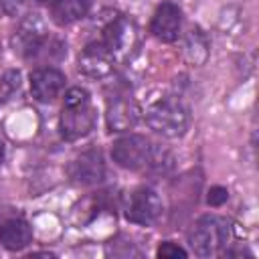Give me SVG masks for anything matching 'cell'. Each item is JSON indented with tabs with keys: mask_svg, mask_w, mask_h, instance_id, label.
<instances>
[{
	"mask_svg": "<svg viewBox=\"0 0 259 259\" xmlns=\"http://www.w3.org/2000/svg\"><path fill=\"white\" fill-rule=\"evenodd\" d=\"M111 156L117 166L136 172L164 174L174 164V158L166 148L154 144L150 138L140 134H130L125 138H119L111 148Z\"/></svg>",
	"mask_w": 259,
	"mask_h": 259,
	"instance_id": "6da1fadb",
	"label": "cell"
},
{
	"mask_svg": "<svg viewBox=\"0 0 259 259\" xmlns=\"http://www.w3.org/2000/svg\"><path fill=\"white\" fill-rule=\"evenodd\" d=\"M95 127V107L85 89L73 87L67 91L61 109V134L65 140L85 138Z\"/></svg>",
	"mask_w": 259,
	"mask_h": 259,
	"instance_id": "7a4b0ae2",
	"label": "cell"
},
{
	"mask_svg": "<svg viewBox=\"0 0 259 259\" xmlns=\"http://www.w3.org/2000/svg\"><path fill=\"white\" fill-rule=\"evenodd\" d=\"M146 123L164 138L184 136L190 125V107L180 97H160L146 109Z\"/></svg>",
	"mask_w": 259,
	"mask_h": 259,
	"instance_id": "3957f363",
	"label": "cell"
},
{
	"mask_svg": "<svg viewBox=\"0 0 259 259\" xmlns=\"http://www.w3.org/2000/svg\"><path fill=\"white\" fill-rule=\"evenodd\" d=\"M229 237H231V225L225 217L204 214L192 225L188 233V243L194 255L210 257V255H217L227 245Z\"/></svg>",
	"mask_w": 259,
	"mask_h": 259,
	"instance_id": "277c9868",
	"label": "cell"
},
{
	"mask_svg": "<svg viewBox=\"0 0 259 259\" xmlns=\"http://www.w3.org/2000/svg\"><path fill=\"white\" fill-rule=\"evenodd\" d=\"M162 214V198L150 186H138L125 204V219L136 225H152Z\"/></svg>",
	"mask_w": 259,
	"mask_h": 259,
	"instance_id": "5b68a950",
	"label": "cell"
},
{
	"mask_svg": "<svg viewBox=\"0 0 259 259\" xmlns=\"http://www.w3.org/2000/svg\"><path fill=\"white\" fill-rule=\"evenodd\" d=\"M140 119V107L136 99L130 93L115 91L107 97V109H105V121L109 132H125L132 130Z\"/></svg>",
	"mask_w": 259,
	"mask_h": 259,
	"instance_id": "8992f818",
	"label": "cell"
},
{
	"mask_svg": "<svg viewBox=\"0 0 259 259\" xmlns=\"http://www.w3.org/2000/svg\"><path fill=\"white\" fill-rule=\"evenodd\" d=\"M115 61L117 59H115L113 51L105 45L103 38L101 40H91L79 53V71L85 73L87 77L101 79V77H107L113 71Z\"/></svg>",
	"mask_w": 259,
	"mask_h": 259,
	"instance_id": "52a82bcc",
	"label": "cell"
},
{
	"mask_svg": "<svg viewBox=\"0 0 259 259\" xmlns=\"http://www.w3.org/2000/svg\"><path fill=\"white\" fill-rule=\"evenodd\" d=\"M69 178L75 184L81 186H91L99 184L105 178V162L99 150H85L81 152L67 168Z\"/></svg>",
	"mask_w": 259,
	"mask_h": 259,
	"instance_id": "ba28073f",
	"label": "cell"
},
{
	"mask_svg": "<svg viewBox=\"0 0 259 259\" xmlns=\"http://www.w3.org/2000/svg\"><path fill=\"white\" fill-rule=\"evenodd\" d=\"M180 24H182L180 8L172 2H162L152 16L150 32L162 42H174L180 34Z\"/></svg>",
	"mask_w": 259,
	"mask_h": 259,
	"instance_id": "9c48e42d",
	"label": "cell"
},
{
	"mask_svg": "<svg viewBox=\"0 0 259 259\" xmlns=\"http://www.w3.org/2000/svg\"><path fill=\"white\" fill-rule=\"evenodd\" d=\"M103 40L113 51L115 59H121V57H125L130 53V49L136 42V28H134V24L127 18L115 16V18H111L105 24V28H103Z\"/></svg>",
	"mask_w": 259,
	"mask_h": 259,
	"instance_id": "30bf717a",
	"label": "cell"
},
{
	"mask_svg": "<svg viewBox=\"0 0 259 259\" xmlns=\"http://www.w3.org/2000/svg\"><path fill=\"white\" fill-rule=\"evenodd\" d=\"M65 87V75L53 67H40L30 73V91L32 97L40 103L53 101Z\"/></svg>",
	"mask_w": 259,
	"mask_h": 259,
	"instance_id": "8fae6325",
	"label": "cell"
},
{
	"mask_svg": "<svg viewBox=\"0 0 259 259\" xmlns=\"http://www.w3.org/2000/svg\"><path fill=\"white\" fill-rule=\"evenodd\" d=\"M32 241V229L22 219H10L0 225V243L8 251H20Z\"/></svg>",
	"mask_w": 259,
	"mask_h": 259,
	"instance_id": "7c38bea8",
	"label": "cell"
},
{
	"mask_svg": "<svg viewBox=\"0 0 259 259\" xmlns=\"http://www.w3.org/2000/svg\"><path fill=\"white\" fill-rule=\"evenodd\" d=\"M91 0H51V18L59 26L73 24L87 16Z\"/></svg>",
	"mask_w": 259,
	"mask_h": 259,
	"instance_id": "4fadbf2b",
	"label": "cell"
},
{
	"mask_svg": "<svg viewBox=\"0 0 259 259\" xmlns=\"http://www.w3.org/2000/svg\"><path fill=\"white\" fill-rule=\"evenodd\" d=\"M18 89H20V73L6 71L4 77L0 79V101H8Z\"/></svg>",
	"mask_w": 259,
	"mask_h": 259,
	"instance_id": "5bb4252c",
	"label": "cell"
},
{
	"mask_svg": "<svg viewBox=\"0 0 259 259\" xmlns=\"http://www.w3.org/2000/svg\"><path fill=\"white\" fill-rule=\"evenodd\" d=\"M156 255L162 257V259H178V257H186L188 253H186L180 245H176V243H172V241H164V243L158 247Z\"/></svg>",
	"mask_w": 259,
	"mask_h": 259,
	"instance_id": "9a60e30c",
	"label": "cell"
},
{
	"mask_svg": "<svg viewBox=\"0 0 259 259\" xmlns=\"http://www.w3.org/2000/svg\"><path fill=\"white\" fill-rule=\"evenodd\" d=\"M227 198H229V192L223 186H212L208 190V196H206V200H208L210 206H221L223 202H227Z\"/></svg>",
	"mask_w": 259,
	"mask_h": 259,
	"instance_id": "2e32d148",
	"label": "cell"
},
{
	"mask_svg": "<svg viewBox=\"0 0 259 259\" xmlns=\"http://www.w3.org/2000/svg\"><path fill=\"white\" fill-rule=\"evenodd\" d=\"M2 160H4V144L0 142V166H2Z\"/></svg>",
	"mask_w": 259,
	"mask_h": 259,
	"instance_id": "e0dca14e",
	"label": "cell"
},
{
	"mask_svg": "<svg viewBox=\"0 0 259 259\" xmlns=\"http://www.w3.org/2000/svg\"><path fill=\"white\" fill-rule=\"evenodd\" d=\"M38 2H47V0H38Z\"/></svg>",
	"mask_w": 259,
	"mask_h": 259,
	"instance_id": "ac0fdd59",
	"label": "cell"
}]
</instances>
